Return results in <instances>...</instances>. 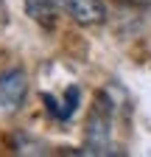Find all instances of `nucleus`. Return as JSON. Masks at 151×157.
<instances>
[{
  "label": "nucleus",
  "mask_w": 151,
  "mask_h": 157,
  "mask_svg": "<svg viewBox=\"0 0 151 157\" xmlns=\"http://www.w3.org/2000/svg\"><path fill=\"white\" fill-rule=\"evenodd\" d=\"M17 151L20 154H45V146L42 143H28L25 137H20L17 140Z\"/></svg>",
  "instance_id": "obj_6"
},
{
  "label": "nucleus",
  "mask_w": 151,
  "mask_h": 157,
  "mask_svg": "<svg viewBox=\"0 0 151 157\" xmlns=\"http://www.w3.org/2000/svg\"><path fill=\"white\" fill-rule=\"evenodd\" d=\"M25 93H28V82L20 67H11L0 76V107L3 109H17L25 101Z\"/></svg>",
  "instance_id": "obj_2"
},
{
  "label": "nucleus",
  "mask_w": 151,
  "mask_h": 157,
  "mask_svg": "<svg viewBox=\"0 0 151 157\" xmlns=\"http://www.w3.org/2000/svg\"><path fill=\"white\" fill-rule=\"evenodd\" d=\"M112 104L109 93H98L95 95V107L90 112V121H87V146L79 154H123L120 149H112L109 146V129H112Z\"/></svg>",
  "instance_id": "obj_1"
},
{
  "label": "nucleus",
  "mask_w": 151,
  "mask_h": 157,
  "mask_svg": "<svg viewBox=\"0 0 151 157\" xmlns=\"http://www.w3.org/2000/svg\"><path fill=\"white\" fill-rule=\"evenodd\" d=\"M79 98H81L79 87H67V95H64V107H62V121H64V118H70V115L76 112V107H79Z\"/></svg>",
  "instance_id": "obj_5"
},
{
  "label": "nucleus",
  "mask_w": 151,
  "mask_h": 157,
  "mask_svg": "<svg viewBox=\"0 0 151 157\" xmlns=\"http://www.w3.org/2000/svg\"><path fill=\"white\" fill-rule=\"evenodd\" d=\"M25 11H28L31 20H36V23L45 25V28H53V23H56L53 0H25Z\"/></svg>",
  "instance_id": "obj_4"
},
{
  "label": "nucleus",
  "mask_w": 151,
  "mask_h": 157,
  "mask_svg": "<svg viewBox=\"0 0 151 157\" xmlns=\"http://www.w3.org/2000/svg\"><path fill=\"white\" fill-rule=\"evenodd\" d=\"M42 101H45V109H48L53 118H62V107H59V101H56L50 93H42Z\"/></svg>",
  "instance_id": "obj_7"
},
{
  "label": "nucleus",
  "mask_w": 151,
  "mask_h": 157,
  "mask_svg": "<svg viewBox=\"0 0 151 157\" xmlns=\"http://www.w3.org/2000/svg\"><path fill=\"white\" fill-rule=\"evenodd\" d=\"M59 3L79 25H98L106 17V9L101 0H59Z\"/></svg>",
  "instance_id": "obj_3"
}]
</instances>
